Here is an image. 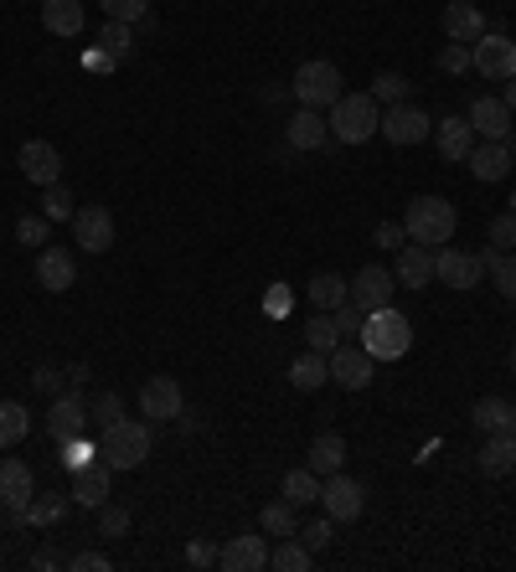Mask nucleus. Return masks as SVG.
Returning a JSON list of instances; mask_svg holds the SVG:
<instances>
[{"mask_svg":"<svg viewBox=\"0 0 516 572\" xmlns=\"http://www.w3.org/2000/svg\"><path fill=\"white\" fill-rule=\"evenodd\" d=\"M155 449V434L150 423H135V418H120L114 428H99V459L109 470H139Z\"/></svg>","mask_w":516,"mask_h":572,"instance_id":"1","label":"nucleus"},{"mask_svg":"<svg viewBox=\"0 0 516 572\" xmlns=\"http://www.w3.org/2000/svg\"><path fill=\"white\" fill-rule=\"evenodd\" d=\"M460 227V212L445 202V197H413L403 206V233L408 243H424V248H445L449 237Z\"/></svg>","mask_w":516,"mask_h":572,"instance_id":"2","label":"nucleus"},{"mask_svg":"<svg viewBox=\"0 0 516 572\" xmlns=\"http://www.w3.org/2000/svg\"><path fill=\"white\" fill-rule=\"evenodd\" d=\"M361 351L372 356V361H403L413 351V325L403 310H372L367 325H361Z\"/></svg>","mask_w":516,"mask_h":572,"instance_id":"3","label":"nucleus"},{"mask_svg":"<svg viewBox=\"0 0 516 572\" xmlns=\"http://www.w3.org/2000/svg\"><path fill=\"white\" fill-rule=\"evenodd\" d=\"M330 139H341V145H367V139L378 135V99L372 93H341V99L330 103Z\"/></svg>","mask_w":516,"mask_h":572,"instance_id":"4","label":"nucleus"},{"mask_svg":"<svg viewBox=\"0 0 516 572\" xmlns=\"http://www.w3.org/2000/svg\"><path fill=\"white\" fill-rule=\"evenodd\" d=\"M290 88H294V99H300V109H330V103L341 99V68L326 63V57H310V63L294 68Z\"/></svg>","mask_w":516,"mask_h":572,"instance_id":"5","label":"nucleus"},{"mask_svg":"<svg viewBox=\"0 0 516 572\" xmlns=\"http://www.w3.org/2000/svg\"><path fill=\"white\" fill-rule=\"evenodd\" d=\"M378 135L388 139V145H397V150H408V145H424V139L434 135V119L424 114L418 103H388Z\"/></svg>","mask_w":516,"mask_h":572,"instance_id":"6","label":"nucleus"},{"mask_svg":"<svg viewBox=\"0 0 516 572\" xmlns=\"http://www.w3.org/2000/svg\"><path fill=\"white\" fill-rule=\"evenodd\" d=\"M36 495V474L26 459H0V511L11 516V526H26V505Z\"/></svg>","mask_w":516,"mask_h":572,"instance_id":"7","label":"nucleus"},{"mask_svg":"<svg viewBox=\"0 0 516 572\" xmlns=\"http://www.w3.org/2000/svg\"><path fill=\"white\" fill-rule=\"evenodd\" d=\"M321 505H326V516L336 526H346V521H357L361 511H367V485L361 480H351V474H326L321 480Z\"/></svg>","mask_w":516,"mask_h":572,"instance_id":"8","label":"nucleus"},{"mask_svg":"<svg viewBox=\"0 0 516 572\" xmlns=\"http://www.w3.org/2000/svg\"><path fill=\"white\" fill-rule=\"evenodd\" d=\"M88 428H93V423H88V397H83V388L57 392V397H52V413H47L52 444H68V438L88 434Z\"/></svg>","mask_w":516,"mask_h":572,"instance_id":"9","label":"nucleus"},{"mask_svg":"<svg viewBox=\"0 0 516 572\" xmlns=\"http://www.w3.org/2000/svg\"><path fill=\"white\" fill-rule=\"evenodd\" d=\"M470 57H475V72L481 78H491V83H506V78H516V42L506 32H485L475 47H470Z\"/></svg>","mask_w":516,"mask_h":572,"instance_id":"10","label":"nucleus"},{"mask_svg":"<svg viewBox=\"0 0 516 572\" xmlns=\"http://www.w3.org/2000/svg\"><path fill=\"white\" fill-rule=\"evenodd\" d=\"M326 361H330V382H336L341 392H361V388H372V377H378V361H372V356L361 351V346H346V340L326 356Z\"/></svg>","mask_w":516,"mask_h":572,"instance_id":"11","label":"nucleus"},{"mask_svg":"<svg viewBox=\"0 0 516 572\" xmlns=\"http://www.w3.org/2000/svg\"><path fill=\"white\" fill-rule=\"evenodd\" d=\"M481 273H485V263H481V253H464V248H434V279L445 289H475L481 284Z\"/></svg>","mask_w":516,"mask_h":572,"instance_id":"12","label":"nucleus"},{"mask_svg":"<svg viewBox=\"0 0 516 572\" xmlns=\"http://www.w3.org/2000/svg\"><path fill=\"white\" fill-rule=\"evenodd\" d=\"M72 243L83 253H109L114 248V212L99 202H88L72 212Z\"/></svg>","mask_w":516,"mask_h":572,"instance_id":"13","label":"nucleus"},{"mask_svg":"<svg viewBox=\"0 0 516 572\" xmlns=\"http://www.w3.org/2000/svg\"><path fill=\"white\" fill-rule=\"evenodd\" d=\"M139 413L150 423H171L187 413V392H181V382L176 377H150L145 388H139Z\"/></svg>","mask_w":516,"mask_h":572,"instance_id":"14","label":"nucleus"},{"mask_svg":"<svg viewBox=\"0 0 516 572\" xmlns=\"http://www.w3.org/2000/svg\"><path fill=\"white\" fill-rule=\"evenodd\" d=\"M397 294V279L388 263H367V269H357V279H351V304H361L367 315L372 310H388Z\"/></svg>","mask_w":516,"mask_h":572,"instance_id":"15","label":"nucleus"},{"mask_svg":"<svg viewBox=\"0 0 516 572\" xmlns=\"http://www.w3.org/2000/svg\"><path fill=\"white\" fill-rule=\"evenodd\" d=\"M217 568L223 572H258L269 568V541L258 537V531H238V537H227L217 547Z\"/></svg>","mask_w":516,"mask_h":572,"instance_id":"16","label":"nucleus"},{"mask_svg":"<svg viewBox=\"0 0 516 572\" xmlns=\"http://www.w3.org/2000/svg\"><path fill=\"white\" fill-rule=\"evenodd\" d=\"M16 166H21V176L36 181V186H57V181H63V155H57L52 139H26V145L16 150Z\"/></svg>","mask_w":516,"mask_h":572,"instance_id":"17","label":"nucleus"},{"mask_svg":"<svg viewBox=\"0 0 516 572\" xmlns=\"http://www.w3.org/2000/svg\"><path fill=\"white\" fill-rule=\"evenodd\" d=\"M36 284L47 289V294H68L78 284V258L68 248H36Z\"/></svg>","mask_w":516,"mask_h":572,"instance_id":"18","label":"nucleus"},{"mask_svg":"<svg viewBox=\"0 0 516 572\" xmlns=\"http://www.w3.org/2000/svg\"><path fill=\"white\" fill-rule=\"evenodd\" d=\"M470 124H475V135H485V139H512V130H516V114L506 109V99H496V93H481V99L470 103Z\"/></svg>","mask_w":516,"mask_h":572,"instance_id":"19","label":"nucleus"},{"mask_svg":"<svg viewBox=\"0 0 516 572\" xmlns=\"http://www.w3.org/2000/svg\"><path fill=\"white\" fill-rule=\"evenodd\" d=\"M393 279H397V289H429L434 284V248H424V243L397 248Z\"/></svg>","mask_w":516,"mask_h":572,"instance_id":"20","label":"nucleus"},{"mask_svg":"<svg viewBox=\"0 0 516 572\" xmlns=\"http://www.w3.org/2000/svg\"><path fill=\"white\" fill-rule=\"evenodd\" d=\"M445 36L449 42H464V47H475L485 36V11L475 0H449L445 5Z\"/></svg>","mask_w":516,"mask_h":572,"instance_id":"21","label":"nucleus"},{"mask_svg":"<svg viewBox=\"0 0 516 572\" xmlns=\"http://www.w3.org/2000/svg\"><path fill=\"white\" fill-rule=\"evenodd\" d=\"M464 166H470V176H475V181H485V186L506 181V170H512V139H485V145H475Z\"/></svg>","mask_w":516,"mask_h":572,"instance_id":"22","label":"nucleus"},{"mask_svg":"<svg viewBox=\"0 0 516 572\" xmlns=\"http://www.w3.org/2000/svg\"><path fill=\"white\" fill-rule=\"evenodd\" d=\"M434 145H439L445 160H470V150H475V124L464 114L439 119V124H434Z\"/></svg>","mask_w":516,"mask_h":572,"instance_id":"23","label":"nucleus"},{"mask_svg":"<svg viewBox=\"0 0 516 572\" xmlns=\"http://www.w3.org/2000/svg\"><path fill=\"white\" fill-rule=\"evenodd\" d=\"M326 139H330V124L321 109H300V114L284 124V145H290V150H321Z\"/></svg>","mask_w":516,"mask_h":572,"instance_id":"24","label":"nucleus"},{"mask_svg":"<svg viewBox=\"0 0 516 572\" xmlns=\"http://www.w3.org/2000/svg\"><path fill=\"white\" fill-rule=\"evenodd\" d=\"M109 480H114V470H109L103 459H93L88 470L72 474V505H83V511H99V505L109 501Z\"/></svg>","mask_w":516,"mask_h":572,"instance_id":"25","label":"nucleus"},{"mask_svg":"<svg viewBox=\"0 0 516 572\" xmlns=\"http://www.w3.org/2000/svg\"><path fill=\"white\" fill-rule=\"evenodd\" d=\"M42 26L52 36H83V26H88L83 0H42Z\"/></svg>","mask_w":516,"mask_h":572,"instance_id":"26","label":"nucleus"},{"mask_svg":"<svg viewBox=\"0 0 516 572\" xmlns=\"http://www.w3.org/2000/svg\"><path fill=\"white\" fill-rule=\"evenodd\" d=\"M305 464L321 474V480H326V474H341L346 470V438L341 434H315L310 438V449H305Z\"/></svg>","mask_w":516,"mask_h":572,"instance_id":"27","label":"nucleus"},{"mask_svg":"<svg viewBox=\"0 0 516 572\" xmlns=\"http://www.w3.org/2000/svg\"><path fill=\"white\" fill-rule=\"evenodd\" d=\"M475 464H481V474H491V480L512 474V470H516V438H512V434H485Z\"/></svg>","mask_w":516,"mask_h":572,"instance_id":"28","label":"nucleus"},{"mask_svg":"<svg viewBox=\"0 0 516 572\" xmlns=\"http://www.w3.org/2000/svg\"><path fill=\"white\" fill-rule=\"evenodd\" d=\"M72 511V490H52V495H32V505H26V526H36V531H52V526L63 521Z\"/></svg>","mask_w":516,"mask_h":572,"instance_id":"29","label":"nucleus"},{"mask_svg":"<svg viewBox=\"0 0 516 572\" xmlns=\"http://www.w3.org/2000/svg\"><path fill=\"white\" fill-rule=\"evenodd\" d=\"M305 300L315 304V310H341V304L351 300V279H341V273H315L305 284Z\"/></svg>","mask_w":516,"mask_h":572,"instance_id":"30","label":"nucleus"},{"mask_svg":"<svg viewBox=\"0 0 516 572\" xmlns=\"http://www.w3.org/2000/svg\"><path fill=\"white\" fill-rule=\"evenodd\" d=\"M290 382H294L300 392L326 388V382H330V361H326V351H305V356H294V361H290Z\"/></svg>","mask_w":516,"mask_h":572,"instance_id":"31","label":"nucleus"},{"mask_svg":"<svg viewBox=\"0 0 516 572\" xmlns=\"http://www.w3.org/2000/svg\"><path fill=\"white\" fill-rule=\"evenodd\" d=\"M294 511H300V505L284 501V495L263 505V511H258V526H263V537H300V516H294Z\"/></svg>","mask_w":516,"mask_h":572,"instance_id":"32","label":"nucleus"},{"mask_svg":"<svg viewBox=\"0 0 516 572\" xmlns=\"http://www.w3.org/2000/svg\"><path fill=\"white\" fill-rule=\"evenodd\" d=\"M512 413H516V403H506V397H481V403L470 407V423L481 434H506L512 428Z\"/></svg>","mask_w":516,"mask_h":572,"instance_id":"33","label":"nucleus"},{"mask_svg":"<svg viewBox=\"0 0 516 572\" xmlns=\"http://www.w3.org/2000/svg\"><path fill=\"white\" fill-rule=\"evenodd\" d=\"M300 330H305V346H310V351H326V356H330L336 346H341V330H336V315H330V310H315V315H310Z\"/></svg>","mask_w":516,"mask_h":572,"instance_id":"34","label":"nucleus"},{"mask_svg":"<svg viewBox=\"0 0 516 572\" xmlns=\"http://www.w3.org/2000/svg\"><path fill=\"white\" fill-rule=\"evenodd\" d=\"M481 263H485V273H491V284H496L506 300H516V253L481 248Z\"/></svg>","mask_w":516,"mask_h":572,"instance_id":"35","label":"nucleus"},{"mask_svg":"<svg viewBox=\"0 0 516 572\" xmlns=\"http://www.w3.org/2000/svg\"><path fill=\"white\" fill-rule=\"evenodd\" d=\"M279 495H284V501H294L300 511H305V505L321 501V474L310 470V464H305V470H290V474H284V485H279Z\"/></svg>","mask_w":516,"mask_h":572,"instance_id":"36","label":"nucleus"},{"mask_svg":"<svg viewBox=\"0 0 516 572\" xmlns=\"http://www.w3.org/2000/svg\"><path fill=\"white\" fill-rule=\"evenodd\" d=\"M93 42H99L109 57H120V63L135 57V26H130V21H103V32L93 36Z\"/></svg>","mask_w":516,"mask_h":572,"instance_id":"37","label":"nucleus"},{"mask_svg":"<svg viewBox=\"0 0 516 572\" xmlns=\"http://www.w3.org/2000/svg\"><path fill=\"white\" fill-rule=\"evenodd\" d=\"M310 562H315V552H310L300 537H279V547L269 552V568L274 572H305Z\"/></svg>","mask_w":516,"mask_h":572,"instance_id":"38","label":"nucleus"},{"mask_svg":"<svg viewBox=\"0 0 516 572\" xmlns=\"http://www.w3.org/2000/svg\"><path fill=\"white\" fill-rule=\"evenodd\" d=\"M26 434H32V413H26L21 403H11V397H5V403H0V449L21 444Z\"/></svg>","mask_w":516,"mask_h":572,"instance_id":"39","label":"nucleus"},{"mask_svg":"<svg viewBox=\"0 0 516 572\" xmlns=\"http://www.w3.org/2000/svg\"><path fill=\"white\" fill-rule=\"evenodd\" d=\"M120 418H130V407H124L120 392H99V397L88 403V423H93V428H114Z\"/></svg>","mask_w":516,"mask_h":572,"instance_id":"40","label":"nucleus"},{"mask_svg":"<svg viewBox=\"0 0 516 572\" xmlns=\"http://www.w3.org/2000/svg\"><path fill=\"white\" fill-rule=\"evenodd\" d=\"M72 212H78V202H72L68 186H63V181L42 186V217H47V222H72Z\"/></svg>","mask_w":516,"mask_h":572,"instance_id":"41","label":"nucleus"},{"mask_svg":"<svg viewBox=\"0 0 516 572\" xmlns=\"http://www.w3.org/2000/svg\"><path fill=\"white\" fill-rule=\"evenodd\" d=\"M57 449H63V464H68L72 474H78V470H88V464L99 459V438L78 434V438H68V444H57Z\"/></svg>","mask_w":516,"mask_h":572,"instance_id":"42","label":"nucleus"},{"mask_svg":"<svg viewBox=\"0 0 516 572\" xmlns=\"http://www.w3.org/2000/svg\"><path fill=\"white\" fill-rule=\"evenodd\" d=\"M16 243H21V248H47V243H52V222L42 217V212H26V217L16 222Z\"/></svg>","mask_w":516,"mask_h":572,"instance_id":"43","label":"nucleus"},{"mask_svg":"<svg viewBox=\"0 0 516 572\" xmlns=\"http://www.w3.org/2000/svg\"><path fill=\"white\" fill-rule=\"evenodd\" d=\"M408 78H403V72H393V68H388V72H378V78H372V99H378V103H408Z\"/></svg>","mask_w":516,"mask_h":572,"instance_id":"44","label":"nucleus"},{"mask_svg":"<svg viewBox=\"0 0 516 572\" xmlns=\"http://www.w3.org/2000/svg\"><path fill=\"white\" fill-rule=\"evenodd\" d=\"M439 72H449V78L475 72V57H470V47H464V42H445V47H439Z\"/></svg>","mask_w":516,"mask_h":572,"instance_id":"45","label":"nucleus"},{"mask_svg":"<svg viewBox=\"0 0 516 572\" xmlns=\"http://www.w3.org/2000/svg\"><path fill=\"white\" fill-rule=\"evenodd\" d=\"M99 5L109 21H130V26L150 16V0H99Z\"/></svg>","mask_w":516,"mask_h":572,"instance_id":"46","label":"nucleus"},{"mask_svg":"<svg viewBox=\"0 0 516 572\" xmlns=\"http://www.w3.org/2000/svg\"><path fill=\"white\" fill-rule=\"evenodd\" d=\"M330 537H336V521H330V516H315V521L300 526V541H305L310 552H326Z\"/></svg>","mask_w":516,"mask_h":572,"instance_id":"47","label":"nucleus"},{"mask_svg":"<svg viewBox=\"0 0 516 572\" xmlns=\"http://www.w3.org/2000/svg\"><path fill=\"white\" fill-rule=\"evenodd\" d=\"M32 388L42 397H57V392H68V367H36L32 371Z\"/></svg>","mask_w":516,"mask_h":572,"instance_id":"48","label":"nucleus"},{"mask_svg":"<svg viewBox=\"0 0 516 572\" xmlns=\"http://www.w3.org/2000/svg\"><path fill=\"white\" fill-rule=\"evenodd\" d=\"M187 568H191V572H206V568H217V541H206V537H191V541H187Z\"/></svg>","mask_w":516,"mask_h":572,"instance_id":"49","label":"nucleus"},{"mask_svg":"<svg viewBox=\"0 0 516 572\" xmlns=\"http://www.w3.org/2000/svg\"><path fill=\"white\" fill-rule=\"evenodd\" d=\"M99 531L103 537H124V531H130V511L114 505V501H103L99 505Z\"/></svg>","mask_w":516,"mask_h":572,"instance_id":"50","label":"nucleus"},{"mask_svg":"<svg viewBox=\"0 0 516 572\" xmlns=\"http://www.w3.org/2000/svg\"><path fill=\"white\" fill-rule=\"evenodd\" d=\"M491 248H516V212L512 206H506V212H501V217H491Z\"/></svg>","mask_w":516,"mask_h":572,"instance_id":"51","label":"nucleus"},{"mask_svg":"<svg viewBox=\"0 0 516 572\" xmlns=\"http://www.w3.org/2000/svg\"><path fill=\"white\" fill-rule=\"evenodd\" d=\"M403 243H408V233H403V222H378V227H372V248L397 253Z\"/></svg>","mask_w":516,"mask_h":572,"instance_id":"52","label":"nucleus"},{"mask_svg":"<svg viewBox=\"0 0 516 572\" xmlns=\"http://www.w3.org/2000/svg\"><path fill=\"white\" fill-rule=\"evenodd\" d=\"M330 315H336V330H341V340L346 336H361V325H367V310H361V304H351V300H346L341 310H330Z\"/></svg>","mask_w":516,"mask_h":572,"instance_id":"53","label":"nucleus"},{"mask_svg":"<svg viewBox=\"0 0 516 572\" xmlns=\"http://www.w3.org/2000/svg\"><path fill=\"white\" fill-rule=\"evenodd\" d=\"M83 68H88V72H114V68H120V57H109V52L93 42V47L83 52Z\"/></svg>","mask_w":516,"mask_h":572,"instance_id":"54","label":"nucleus"},{"mask_svg":"<svg viewBox=\"0 0 516 572\" xmlns=\"http://www.w3.org/2000/svg\"><path fill=\"white\" fill-rule=\"evenodd\" d=\"M68 568H72V572H109L114 562H109L103 552H78V557H68Z\"/></svg>","mask_w":516,"mask_h":572,"instance_id":"55","label":"nucleus"},{"mask_svg":"<svg viewBox=\"0 0 516 572\" xmlns=\"http://www.w3.org/2000/svg\"><path fill=\"white\" fill-rule=\"evenodd\" d=\"M263 310H269V315H284V310H290V284H269V300H263Z\"/></svg>","mask_w":516,"mask_h":572,"instance_id":"56","label":"nucleus"},{"mask_svg":"<svg viewBox=\"0 0 516 572\" xmlns=\"http://www.w3.org/2000/svg\"><path fill=\"white\" fill-rule=\"evenodd\" d=\"M32 568H42V572H47V568H68V557H57V552L47 547V552H36V557H32Z\"/></svg>","mask_w":516,"mask_h":572,"instance_id":"57","label":"nucleus"},{"mask_svg":"<svg viewBox=\"0 0 516 572\" xmlns=\"http://www.w3.org/2000/svg\"><path fill=\"white\" fill-rule=\"evenodd\" d=\"M88 377H93V371H88V361H72V367H68V388H83Z\"/></svg>","mask_w":516,"mask_h":572,"instance_id":"58","label":"nucleus"},{"mask_svg":"<svg viewBox=\"0 0 516 572\" xmlns=\"http://www.w3.org/2000/svg\"><path fill=\"white\" fill-rule=\"evenodd\" d=\"M501 99H506V109L516 114V78H506V93H501Z\"/></svg>","mask_w":516,"mask_h":572,"instance_id":"59","label":"nucleus"},{"mask_svg":"<svg viewBox=\"0 0 516 572\" xmlns=\"http://www.w3.org/2000/svg\"><path fill=\"white\" fill-rule=\"evenodd\" d=\"M506 434H512V438H516V413H512V428H506Z\"/></svg>","mask_w":516,"mask_h":572,"instance_id":"60","label":"nucleus"},{"mask_svg":"<svg viewBox=\"0 0 516 572\" xmlns=\"http://www.w3.org/2000/svg\"><path fill=\"white\" fill-rule=\"evenodd\" d=\"M512 371H516V346H512Z\"/></svg>","mask_w":516,"mask_h":572,"instance_id":"61","label":"nucleus"},{"mask_svg":"<svg viewBox=\"0 0 516 572\" xmlns=\"http://www.w3.org/2000/svg\"><path fill=\"white\" fill-rule=\"evenodd\" d=\"M512 212H516V191H512Z\"/></svg>","mask_w":516,"mask_h":572,"instance_id":"62","label":"nucleus"},{"mask_svg":"<svg viewBox=\"0 0 516 572\" xmlns=\"http://www.w3.org/2000/svg\"><path fill=\"white\" fill-rule=\"evenodd\" d=\"M0 531H5V521H0Z\"/></svg>","mask_w":516,"mask_h":572,"instance_id":"63","label":"nucleus"}]
</instances>
